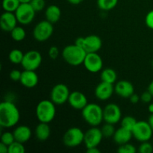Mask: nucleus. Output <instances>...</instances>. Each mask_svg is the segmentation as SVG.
<instances>
[{"mask_svg":"<svg viewBox=\"0 0 153 153\" xmlns=\"http://www.w3.org/2000/svg\"><path fill=\"white\" fill-rule=\"evenodd\" d=\"M10 33L12 39L16 42L22 41L26 37L25 30L22 27L18 26V25H16Z\"/></svg>","mask_w":153,"mask_h":153,"instance_id":"nucleus-26","label":"nucleus"},{"mask_svg":"<svg viewBox=\"0 0 153 153\" xmlns=\"http://www.w3.org/2000/svg\"><path fill=\"white\" fill-rule=\"evenodd\" d=\"M132 137V131L121 126L120 128L115 131L113 136V140L115 143L120 146V145L125 144L126 143H129Z\"/></svg>","mask_w":153,"mask_h":153,"instance_id":"nucleus-20","label":"nucleus"},{"mask_svg":"<svg viewBox=\"0 0 153 153\" xmlns=\"http://www.w3.org/2000/svg\"><path fill=\"white\" fill-rule=\"evenodd\" d=\"M15 141V137L13 132L10 131H4L1 135V142L4 143L7 146L11 144L13 142Z\"/></svg>","mask_w":153,"mask_h":153,"instance_id":"nucleus-33","label":"nucleus"},{"mask_svg":"<svg viewBox=\"0 0 153 153\" xmlns=\"http://www.w3.org/2000/svg\"><path fill=\"white\" fill-rule=\"evenodd\" d=\"M24 143L15 140L8 146V153H24L25 152Z\"/></svg>","mask_w":153,"mask_h":153,"instance_id":"nucleus-31","label":"nucleus"},{"mask_svg":"<svg viewBox=\"0 0 153 153\" xmlns=\"http://www.w3.org/2000/svg\"><path fill=\"white\" fill-rule=\"evenodd\" d=\"M117 152L119 153H135L137 152V149L131 143H126L125 144L120 145Z\"/></svg>","mask_w":153,"mask_h":153,"instance_id":"nucleus-32","label":"nucleus"},{"mask_svg":"<svg viewBox=\"0 0 153 153\" xmlns=\"http://www.w3.org/2000/svg\"><path fill=\"white\" fill-rule=\"evenodd\" d=\"M18 20L15 13L4 11L0 17V26L4 31L10 32L17 25Z\"/></svg>","mask_w":153,"mask_h":153,"instance_id":"nucleus-17","label":"nucleus"},{"mask_svg":"<svg viewBox=\"0 0 153 153\" xmlns=\"http://www.w3.org/2000/svg\"><path fill=\"white\" fill-rule=\"evenodd\" d=\"M69 3H70L71 4H73V5H77V4H81L84 0H67Z\"/></svg>","mask_w":153,"mask_h":153,"instance_id":"nucleus-44","label":"nucleus"},{"mask_svg":"<svg viewBox=\"0 0 153 153\" xmlns=\"http://www.w3.org/2000/svg\"><path fill=\"white\" fill-rule=\"evenodd\" d=\"M21 75H22V72L18 70H13L9 73V78L10 80L13 81V82H19Z\"/></svg>","mask_w":153,"mask_h":153,"instance_id":"nucleus-37","label":"nucleus"},{"mask_svg":"<svg viewBox=\"0 0 153 153\" xmlns=\"http://www.w3.org/2000/svg\"><path fill=\"white\" fill-rule=\"evenodd\" d=\"M14 13L18 22L26 25L32 22L37 12L34 10L30 3H21Z\"/></svg>","mask_w":153,"mask_h":153,"instance_id":"nucleus-7","label":"nucleus"},{"mask_svg":"<svg viewBox=\"0 0 153 153\" xmlns=\"http://www.w3.org/2000/svg\"><path fill=\"white\" fill-rule=\"evenodd\" d=\"M21 4L19 0H3L2 8L4 11L14 13Z\"/></svg>","mask_w":153,"mask_h":153,"instance_id":"nucleus-28","label":"nucleus"},{"mask_svg":"<svg viewBox=\"0 0 153 153\" xmlns=\"http://www.w3.org/2000/svg\"><path fill=\"white\" fill-rule=\"evenodd\" d=\"M34 133H35V137H37V140L42 142L45 141L50 137V126L46 123L40 122V123L36 126Z\"/></svg>","mask_w":153,"mask_h":153,"instance_id":"nucleus-23","label":"nucleus"},{"mask_svg":"<svg viewBox=\"0 0 153 153\" xmlns=\"http://www.w3.org/2000/svg\"><path fill=\"white\" fill-rule=\"evenodd\" d=\"M85 133L80 128L72 127L68 128L63 136V143L66 146L74 148L84 143Z\"/></svg>","mask_w":153,"mask_h":153,"instance_id":"nucleus-5","label":"nucleus"},{"mask_svg":"<svg viewBox=\"0 0 153 153\" xmlns=\"http://www.w3.org/2000/svg\"><path fill=\"white\" fill-rule=\"evenodd\" d=\"M43 58L40 52L37 50H30L24 54L21 65L24 70H35L41 65Z\"/></svg>","mask_w":153,"mask_h":153,"instance_id":"nucleus-9","label":"nucleus"},{"mask_svg":"<svg viewBox=\"0 0 153 153\" xmlns=\"http://www.w3.org/2000/svg\"><path fill=\"white\" fill-rule=\"evenodd\" d=\"M82 115L85 122L91 126H98L103 119V109L96 103H88L82 110Z\"/></svg>","mask_w":153,"mask_h":153,"instance_id":"nucleus-3","label":"nucleus"},{"mask_svg":"<svg viewBox=\"0 0 153 153\" xmlns=\"http://www.w3.org/2000/svg\"><path fill=\"white\" fill-rule=\"evenodd\" d=\"M102 46V41L99 36L91 34L85 37L83 48L87 53L97 52Z\"/></svg>","mask_w":153,"mask_h":153,"instance_id":"nucleus-18","label":"nucleus"},{"mask_svg":"<svg viewBox=\"0 0 153 153\" xmlns=\"http://www.w3.org/2000/svg\"><path fill=\"white\" fill-rule=\"evenodd\" d=\"M87 152L88 153H100V150L98 149L97 146L96 147H92L89 148V149H87Z\"/></svg>","mask_w":153,"mask_h":153,"instance_id":"nucleus-43","label":"nucleus"},{"mask_svg":"<svg viewBox=\"0 0 153 153\" xmlns=\"http://www.w3.org/2000/svg\"><path fill=\"white\" fill-rule=\"evenodd\" d=\"M148 123H149L150 125L151 128L153 130V114H151L150 116L149 117V119H148Z\"/></svg>","mask_w":153,"mask_h":153,"instance_id":"nucleus-45","label":"nucleus"},{"mask_svg":"<svg viewBox=\"0 0 153 153\" xmlns=\"http://www.w3.org/2000/svg\"><path fill=\"white\" fill-rule=\"evenodd\" d=\"M153 97L151 94V93L149 91H146L145 92H143V94L140 95V101L143 102L144 103H149L152 101Z\"/></svg>","mask_w":153,"mask_h":153,"instance_id":"nucleus-39","label":"nucleus"},{"mask_svg":"<svg viewBox=\"0 0 153 153\" xmlns=\"http://www.w3.org/2000/svg\"><path fill=\"white\" fill-rule=\"evenodd\" d=\"M114 92L123 98H129L134 93V85L127 80H120L114 85Z\"/></svg>","mask_w":153,"mask_h":153,"instance_id":"nucleus-16","label":"nucleus"},{"mask_svg":"<svg viewBox=\"0 0 153 153\" xmlns=\"http://www.w3.org/2000/svg\"><path fill=\"white\" fill-rule=\"evenodd\" d=\"M117 79L116 71L112 68H105L101 72L100 79L102 82H108L110 84H114Z\"/></svg>","mask_w":153,"mask_h":153,"instance_id":"nucleus-24","label":"nucleus"},{"mask_svg":"<svg viewBox=\"0 0 153 153\" xmlns=\"http://www.w3.org/2000/svg\"><path fill=\"white\" fill-rule=\"evenodd\" d=\"M101 131L102 133L103 137H106V138H109V137H113L116 129H115L114 124L105 123L102 127Z\"/></svg>","mask_w":153,"mask_h":153,"instance_id":"nucleus-30","label":"nucleus"},{"mask_svg":"<svg viewBox=\"0 0 153 153\" xmlns=\"http://www.w3.org/2000/svg\"><path fill=\"white\" fill-rule=\"evenodd\" d=\"M13 133L15 140L22 143L28 142L31 137V130L27 126H19L13 130Z\"/></svg>","mask_w":153,"mask_h":153,"instance_id":"nucleus-21","label":"nucleus"},{"mask_svg":"<svg viewBox=\"0 0 153 153\" xmlns=\"http://www.w3.org/2000/svg\"><path fill=\"white\" fill-rule=\"evenodd\" d=\"M54 31L53 24L48 20L40 21L33 29V37L37 41L45 42L49 40Z\"/></svg>","mask_w":153,"mask_h":153,"instance_id":"nucleus-6","label":"nucleus"},{"mask_svg":"<svg viewBox=\"0 0 153 153\" xmlns=\"http://www.w3.org/2000/svg\"><path fill=\"white\" fill-rule=\"evenodd\" d=\"M21 3H30L31 0H19Z\"/></svg>","mask_w":153,"mask_h":153,"instance_id":"nucleus-48","label":"nucleus"},{"mask_svg":"<svg viewBox=\"0 0 153 153\" xmlns=\"http://www.w3.org/2000/svg\"><path fill=\"white\" fill-rule=\"evenodd\" d=\"M118 0H97V6L102 10L108 11L117 6Z\"/></svg>","mask_w":153,"mask_h":153,"instance_id":"nucleus-27","label":"nucleus"},{"mask_svg":"<svg viewBox=\"0 0 153 153\" xmlns=\"http://www.w3.org/2000/svg\"><path fill=\"white\" fill-rule=\"evenodd\" d=\"M24 53L18 49H12L8 55V59L10 62L14 64H21L23 59Z\"/></svg>","mask_w":153,"mask_h":153,"instance_id":"nucleus-25","label":"nucleus"},{"mask_svg":"<svg viewBox=\"0 0 153 153\" xmlns=\"http://www.w3.org/2000/svg\"><path fill=\"white\" fill-rule=\"evenodd\" d=\"M83 64L88 71L96 73L102 70L103 61L97 52H91L87 53Z\"/></svg>","mask_w":153,"mask_h":153,"instance_id":"nucleus-12","label":"nucleus"},{"mask_svg":"<svg viewBox=\"0 0 153 153\" xmlns=\"http://www.w3.org/2000/svg\"><path fill=\"white\" fill-rule=\"evenodd\" d=\"M35 112L40 122L49 123L53 120L56 114L55 104L51 100H41L36 107Z\"/></svg>","mask_w":153,"mask_h":153,"instance_id":"nucleus-4","label":"nucleus"},{"mask_svg":"<svg viewBox=\"0 0 153 153\" xmlns=\"http://www.w3.org/2000/svg\"><path fill=\"white\" fill-rule=\"evenodd\" d=\"M46 19L49 22L55 24L59 21L61 16V10L56 4H51L46 7L45 10Z\"/></svg>","mask_w":153,"mask_h":153,"instance_id":"nucleus-22","label":"nucleus"},{"mask_svg":"<svg viewBox=\"0 0 153 153\" xmlns=\"http://www.w3.org/2000/svg\"><path fill=\"white\" fill-rule=\"evenodd\" d=\"M153 130L151 128L148 121H137L136 125L132 129L133 137L141 142L149 141L152 137Z\"/></svg>","mask_w":153,"mask_h":153,"instance_id":"nucleus-8","label":"nucleus"},{"mask_svg":"<svg viewBox=\"0 0 153 153\" xmlns=\"http://www.w3.org/2000/svg\"><path fill=\"white\" fill-rule=\"evenodd\" d=\"M152 67H153V60L152 61Z\"/></svg>","mask_w":153,"mask_h":153,"instance_id":"nucleus-49","label":"nucleus"},{"mask_svg":"<svg viewBox=\"0 0 153 153\" xmlns=\"http://www.w3.org/2000/svg\"><path fill=\"white\" fill-rule=\"evenodd\" d=\"M20 114L18 108L10 101H4L0 104V126L2 128H11L18 123Z\"/></svg>","mask_w":153,"mask_h":153,"instance_id":"nucleus-1","label":"nucleus"},{"mask_svg":"<svg viewBox=\"0 0 153 153\" xmlns=\"http://www.w3.org/2000/svg\"><path fill=\"white\" fill-rule=\"evenodd\" d=\"M70 90L64 84H57L52 88L50 92V100L55 105H63L68 102Z\"/></svg>","mask_w":153,"mask_h":153,"instance_id":"nucleus-10","label":"nucleus"},{"mask_svg":"<svg viewBox=\"0 0 153 153\" xmlns=\"http://www.w3.org/2000/svg\"><path fill=\"white\" fill-rule=\"evenodd\" d=\"M68 103L74 109L82 111L88 104V102L86 96L83 93L76 91L70 93Z\"/></svg>","mask_w":153,"mask_h":153,"instance_id":"nucleus-15","label":"nucleus"},{"mask_svg":"<svg viewBox=\"0 0 153 153\" xmlns=\"http://www.w3.org/2000/svg\"><path fill=\"white\" fill-rule=\"evenodd\" d=\"M0 153H8V146L4 143H0Z\"/></svg>","mask_w":153,"mask_h":153,"instance_id":"nucleus-41","label":"nucleus"},{"mask_svg":"<svg viewBox=\"0 0 153 153\" xmlns=\"http://www.w3.org/2000/svg\"><path fill=\"white\" fill-rule=\"evenodd\" d=\"M84 40H85V37H78V38H76V41H75V44L83 48ZM83 49H84V48H83Z\"/></svg>","mask_w":153,"mask_h":153,"instance_id":"nucleus-42","label":"nucleus"},{"mask_svg":"<svg viewBox=\"0 0 153 153\" xmlns=\"http://www.w3.org/2000/svg\"><path fill=\"white\" fill-rule=\"evenodd\" d=\"M148 110H149V111L150 112L151 114H153V102L149 105V107H148Z\"/></svg>","mask_w":153,"mask_h":153,"instance_id":"nucleus-47","label":"nucleus"},{"mask_svg":"<svg viewBox=\"0 0 153 153\" xmlns=\"http://www.w3.org/2000/svg\"><path fill=\"white\" fill-rule=\"evenodd\" d=\"M128 99H129V101L131 102V103L136 104V103L139 102L140 101V96H138L137 94H134H134H133Z\"/></svg>","mask_w":153,"mask_h":153,"instance_id":"nucleus-40","label":"nucleus"},{"mask_svg":"<svg viewBox=\"0 0 153 153\" xmlns=\"http://www.w3.org/2000/svg\"><path fill=\"white\" fill-rule=\"evenodd\" d=\"M59 49L57 46H52L49 48V52H48V54H49V56L51 59L55 60L58 58L59 56Z\"/></svg>","mask_w":153,"mask_h":153,"instance_id":"nucleus-36","label":"nucleus"},{"mask_svg":"<svg viewBox=\"0 0 153 153\" xmlns=\"http://www.w3.org/2000/svg\"><path fill=\"white\" fill-rule=\"evenodd\" d=\"M30 4L36 12H40L44 9L46 1L45 0H31Z\"/></svg>","mask_w":153,"mask_h":153,"instance_id":"nucleus-35","label":"nucleus"},{"mask_svg":"<svg viewBox=\"0 0 153 153\" xmlns=\"http://www.w3.org/2000/svg\"><path fill=\"white\" fill-rule=\"evenodd\" d=\"M62 58L66 62L71 66H79L83 64L87 52L81 46L74 43L65 46L62 51Z\"/></svg>","mask_w":153,"mask_h":153,"instance_id":"nucleus-2","label":"nucleus"},{"mask_svg":"<svg viewBox=\"0 0 153 153\" xmlns=\"http://www.w3.org/2000/svg\"><path fill=\"white\" fill-rule=\"evenodd\" d=\"M114 92V86L113 84L101 81V82L96 87L94 94L98 100L101 101H106L111 98Z\"/></svg>","mask_w":153,"mask_h":153,"instance_id":"nucleus-14","label":"nucleus"},{"mask_svg":"<svg viewBox=\"0 0 153 153\" xmlns=\"http://www.w3.org/2000/svg\"><path fill=\"white\" fill-rule=\"evenodd\" d=\"M148 91L151 93V94H152L153 97V81L149 83V86H148Z\"/></svg>","mask_w":153,"mask_h":153,"instance_id":"nucleus-46","label":"nucleus"},{"mask_svg":"<svg viewBox=\"0 0 153 153\" xmlns=\"http://www.w3.org/2000/svg\"><path fill=\"white\" fill-rule=\"evenodd\" d=\"M103 119L105 123L115 125L122 119V112L118 105L109 103L103 108Z\"/></svg>","mask_w":153,"mask_h":153,"instance_id":"nucleus-11","label":"nucleus"},{"mask_svg":"<svg viewBox=\"0 0 153 153\" xmlns=\"http://www.w3.org/2000/svg\"><path fill=\"white\" fill-rule=\"evenodd\" d=\"M101 128H97V126H92L85 133L84 143L87 149L98 146L102 142L103 138Z\"/></svg>","mask_w":153,"mask_h":153,"instance_id":"nucleus-13","label":"nucleus"},{"mask_svg":"<svg viewBox=\"0 0 153 153\" xmlns=\"http://www.w3.org/2000/svg\"><path fill=\"white\" fill-rule=\"evenodd\" d=\"M145 22L148 28L153 30V10L147 13L145 18Z\"/></svg>","mask_w":153,"mask_h":153,"instance_id":"nucleus-38","label":"nucleus"},{"mask_svg":"<svg viewBox=\"0 0 153 153\" xmlns=\"http://www.w3.org/2000/svg\"><path fill=\"white\" fill-rule=\"evenodd\" d=\"M140 153H152L153 152V146L152 143L148 141L141 142L138 148Z\"/></svg>","mask_w":153,"mask_h":153,"instance_id":"nucleus-34","label":"nucleus"},{"mask_svg":"<svg viewBox=\"0 0 153 153\" xmlns=\"http://www.w3.org/2000/svg\"><path fill=\"white\" fill-rule=\"evenodd\" d=\"M39 78L35 70H24L22 72L19 82L22 86L27 88H34L37 85Z\"/></svg>","mask_w":153,"mask_h":153,"instance_id":"nucleus-19","label":"nucleus"},{"mask_svg":"<svg viewBox=\"0 0 153 153\" xmlns=\"http://www.w3.org/2000/svg\"><path fill=\"white\" fill-rule=\"evenodd\" d=\"M121 126L123 128H127V129L130 130L132 131V129L134 128V126L136 125L137 121L136 120L135 118L132 116H126L123 118L121 119Z\"/></svg>","mask_w":153,"mask_h":153,"instance_id":"nucleus-29","label":"nucleus"}]
</instances>
